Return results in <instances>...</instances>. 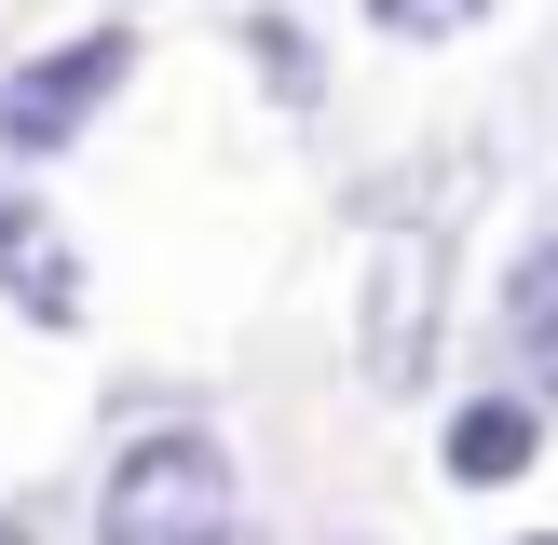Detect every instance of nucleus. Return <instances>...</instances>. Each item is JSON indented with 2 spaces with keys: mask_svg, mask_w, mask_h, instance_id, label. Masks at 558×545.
Returning a JSON list of instances; mask_svg holds the SVG:
<instances>
[{
  "mask_svg": "<svg viewBox=\"0 0 558 545\" xmlns=\"http://www.w3.org/2000/svg\"><path fill=\"white\" fill-rule=\"evenodd\" d=\"M96 532L109 545H232V450H218L205 423L136 436V450L109 463V491H96Z\"/></svg>",
  "mask_w": 558,
  "mask_h": 545,
  "instance_id": "f257e3e1",
  "label": "nucleus"
},
{
  "mask_svg": "<svg viewBox=\"0 0 558 545\" xmlns=\"http://www.w3.org/2000/svg\"><path fill=\"white\" fill-rule=\"evenodd\" d=\"M123 69H136V27H82V41H54V55H27V69L0 82V150H14V164H41V150H69V136L96 123L109 96H123Z\"/></svg>",
  "mask_w": 558,
  "mask_h": 545,
  "instance_id": "f03ea898",
  "label": "nucleus"
},
{
  "mask_svg": "<svg viewBox=\"0 0 558 545\" xmlns=\"http://www.w3.org/2000/svg\"><path fill=\"white\" fill-rule=\"evenodd\" d=\"M436 314H450V245L396 232L368 259V314H354V354H368L381 396H423V382H436Z\"/></svg>",
  "mask_w": 558,
  "mask_h": 545,
  "instance_id": "7ed1b4c3",
  "label": "nucleus"
},
{
  "mask_svg": "<svg viewBox=\"0 0 558 545\" xmlns=\"http://www.w3.org/2000/svg\"><path fill=\"white\" fill-rule=\"evenodd\" d=\"M0 287H14V314L27 327H82V245H69V218H41V205H14L0 191Z\"/></svg>",
  "mask_w": 558,
  "mask_h": 545,
  "instance_id": "20e7f679",
  "label": "nucleus"
},
{
  "mask_svg": "<svg viewBox=\"0 0 558 545\" xmlns=\"http://www.w3.org/2000/svg\"><path fill=\"white\" fill-rule=\"evenodd\" d=\"M436 463H450L463 491L532 477V463H545V409H532V396H463V409H450V450H436Z\"/></svg>",
  "mask_w": 558,
  "mask_h": 545,
  "instance_id": "39448f33",
  "label": "nucleus"
},
{
  "mask_svg": "<svg viewBox=\"0 0 558 545\" xmlns=\"http://www.w3.org/2000/svg\"><path fill=\"white\" fill-rule=\"evenodd\" d=\"M245 69H259L272 96H287V109H300V96L327 82V69H314V41H300V14H245Z\"/></svg>",
  "mask_w": 558,
  "mask_h": 545,
  "instance_id": "423d86ee",
  "label": "nucleus"
},
{
  "mask_svg": "<svg viewBox=\"0 0 558 545\" xmlns=\"http://www.w3.org/2000/svg\"><path fill=\"white\" fill-rule=\"evenodd\" d=\"M505 327H518V341H532V354H558V232H545L532 259L505 272Z\"/></svg>",
  "mask_w": 558,
  "mask_h": 545,
  "instance_id": "0eeeda50",
  "label": "nucleus"
},
{
  "mask_svg": "<svg viewBox=\"0 0 558 545\" xmlns=\"http://www.w3.org/2000/svg\"><path fill=\"white\" fill-rule=\"evenodd\" d=\"M490 0H368V27H396V41H463Z\"/></svg>",
  "mask_w": 558,
  "mask_h": 545,
  "instance_id": "6e6552de",
  "label": "nucleus"
},
{
  "mask_svg": "<svg viewBox=\"0 0 558 545\" xmlns=\"http://www.w3.org/2000/svg\"><path fill=\"white\" fill-rule=\"evenodd\" d=\"M0 545H27V518H0Z\"/></svg>",
  "mask_w": 558,
  "mask_h": 545,
  "instance_id": "1a4fd4ad",
  "label": "nucleus"
},
{
  "mask_svg": "<svg viewBox=\"0 0 558 545\" xmlns=\"http://www.w3.org/2000/svg\"><path fill=\"white\" fill-rule=\"evenodd\" d=\"M532 545H558V532H532Z\"/></svg>",
  "mask_w": 558,
  "mask_h": 545,
  "instance_id": "9d476101",
  "label": "nucleus"
},
{
  "mask_svg": "<svg viewBox=\"0 0 558 545\" xmlns=\"http://www.w3.org/2000/svg\"><path fill=\"white\" fill-rule=\"evenodd\" d=\"M341 545H354V532H341Z\"/></svg>",
  "mask_w": 558,
  "mask_h": 545,
  "instance_id": "9b49d317",
  "label": "nucleus"
},
{
  "mask_svg": "<svg viewBox=\"0 0 558 545\" xmlns=\"http://www.w3.org/2000/svg\"><path fill=\"white\" fill-rule=\"evenodd\" d=\"M232 545H245V532H232Z\"/></svg>",
  "mask_w": 558,
  "mask_h": 545,
  "instance_id": "f8f14e48",
  "label": "nucleus"
}]
</instances>
